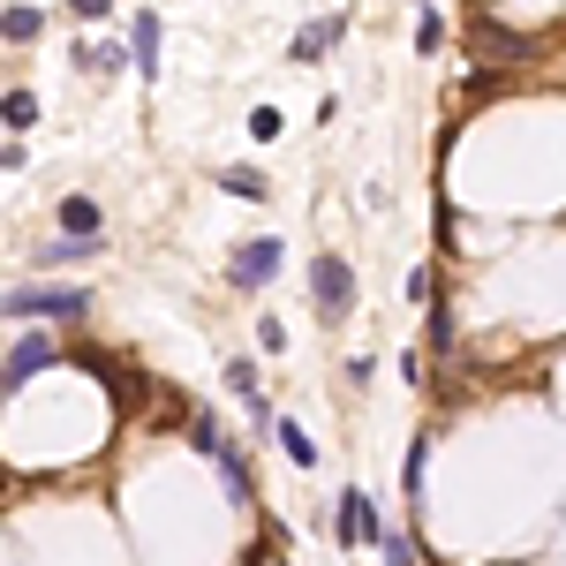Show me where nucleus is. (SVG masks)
I'll return each instance as SVG.
<instances>
[{
    "label": "nucleus",
    "mask_w": 566,
    "mask_h": 566,
    "mask_svg": "<svg viewBox=\"0 0 566 566\" xmlns=\"http://www.w3.org/2000/svg\"><path fill=\"white\" fill-rule=\"evenodd\" d=\"M272 438H280V446H287V461H295V469H317V446H310V438L295 431V423H287V416H272Z\"/></svg>",
    "instance_id": "nucleus-12"
},
{
    "label": "nucleus",
    "mask_w": 566,
    "mask_h": 566,
    "mask_svg": "<svg viewBox=\"0 0 566 566\" xmlns=\"http://www.w3.org/2000/svg\"><path fill=\"white\" fill-rule=\"evenodd\" d=\"M250 136L272 144V136H280V106H258V114H250Z\"/></svg>",
    "instance_id": "nucleus-20"
},
{
    "label": "nucleus",
    "mask_w": 566,
    "mask_h": 566,
    "mask_svg": "<svg viewBox=\"0 0 566 566\" xmlns=\"http://www.w3.org/2000/svg\"><path fill=\"white\" fill-rule=\"evenodd\" d=\"M219 189H227V197H242V205H264V197H272V181H264L258 167H227Z\"/></svg>",
    "instance_id": "nucleus-10"
},
{
    "label": "nucleus",
    "mask_w": 566,
    "mask_h": 566,
    "mask_svg": "<svg viewBox=\"0 0 566 566\" xmlns=\"http://www.w3.org/2000/svg\"><path fill=\"white\" fill-rule=\"evenodd\" d=\"M0 31H8V45H31V39H39V31H45V15H39V8H23V0H15Z\"/></svg>",
    "instance_id": "nucleus-13"
},
{
    "label": "nucleus",
    "mask_w": 566,
    "mask_h": 566,
    "mask_svg": "<svg viewBox=\"0 0 566 566\" xmlns=\"http://www.w3.org/2000/svg\"><path fill=\"white\" fill-rule=\"evenodd\" d=\"M416 45H423V53H438V45H446V23H438V8H423V15H416Z\"/></svg>",
    "instance_id": "nucleus-18"
},
{
    "label": "nucleus",
    "mask_w": 566,
    "mask_h": 566,
    "mask_svg": "<svg viewBox=\"0 0 566 566\" xmlns=\"http://www.w3.org/2000/svg\"><path fill=\"white\" fill-rule=\"evenodd\" d=\"M386 528H378V514H370V499L363 491H340V544H378Z\"/></svg>",
    "instance_id": "nucleus-7"
},
{
    "label": "nucleus",
    "mask_w": 566,
    "mask_h": 566,
    "mask_svg": "<svg viewBox=\"0 0 566 566\" xmlns=\"http://www.w3.org/2000/svg\"><path fill=\"white\" fill-rule=\"evenodd\" d=\"M280 264H287V250H280V242H272V234H264V242H242V250H234V258H227V280H234V287H242V295H258L264 280H272V272H280Z\"/></svg>",
    "instance_id": "nucleus-4"
},
{
    "label": "nucleus",
    "mask_w": 566,
    "mask_h": 566,
    "mask_svg": "<svg viewBox=\"0 0 566 566\" xmlns=\"http://www.w3.org/2000/svg\"><path fill=\"white\" fill-rule=\"evenodd\" d=\"M227 392H242V400H258V363H227Z\"/></svg>",
    "instance_id": "nucleus-19"
},
{
    "label": "nucleus",
    "mask_w": 566,
    "mask_h": 566,
    "mask_svg": "<svg viewBox=\"0 0 566 566\" xmlns=\"http://www.w3.org/2000/svg\"><path fill=\"white\" fill-rule=\"evenodd\" d=\"M423 469H431V438L408 446V469H400V491H408V499H423Z\"/></svg>",
    "instance_id": "nucleus-14"
},
{
    "label": "nucleus",
    "mask_w": 566,
    "mask_h": 566,
    "mask_svg": "<svg viewBox=\"0 0 566 566\" xmlns=\"http://www.w3.org/2000/svg\"><path fill=\"white\" fill-rule=\"evenodd\" d=\"M98 227H106V212L91 197H61V234H98Z\"/></svg>",
    "instance_id": "nucleus-11"
},
{
    "label": "nucleus",
    "mask_w": 566,
    "mask_h": 566,
    "mask_svg": "<svg viewBox=\"0 0 566 566\" xmlns=\"http://www.w3.org/2000/svg\"><path fill=\"white\" fill-rule=\"evenodd\" d=\"M84 69H98V76H114V69H136V53H122V45H91Z\"/></svg>",
    "instance_id": "nucleus-15"
},
{
    "label": "nucleus",
    "mask_w": 566,
    "mask_h": 566,
    "mask_svg": "<svg viewBox=\"0 0 566 566\" xmlns=\"http://www.w3.org/2000/svg\"><path fill=\"white\" fill-rule=\"evenodd\" d=\"M0 114H8V129H31V122H39V98H31V91H8Z\"/></svg>",
    "instance_id": "nucleus-16"
},
{
    "label": "nucleus",
    "mask_w": 566,
    "mask_h": 566,
    "mask_svg": "<svg viewBox=\"0 0 566 566\" xmlns=\"http://www.w3.org/2000/svg\"><path fill=\"white\" fill-rule=\"evenodd\" d=\"M159 39H167V31H159V15L144 8V15L129 23V53H136V69H144L151 84H159Z\"/></svg>",
    "instance_id": "nucleus-8"
},
{
    "label": "nucleus",
    "mask_w": 566,
    "mask_h": 566,
    "mask_svg": "<svg viewBox=\"0 0 566 566\" xmlns=\"http://www.w3.org/2000/svg\"><path fill=\"white\" fill-rule=\"evenodd\" d=\"M378 552H386V566H416V536L386 528V536H378Z\"/></svg>",
    "instance_id": "nucleus-17"
},
{
    "label": "nucleus",
    "mask_w": 566,
    "mask_h": 566,
    "mask_svg": "<svg viewBox=\"0 0 566 566\" xmlns=\"http://www.w3.org/2000/svg\"><path fill=\"white\" fill-rule=\"evenodd\" d=\"M84 258H98V234H61V242H45L31 264H45V272H53V264H84Z\"/></svg>",
    "instance_id": "nucleus-9"
},
{
    "label": "nucleus",
    "mask_w": 566,
    "mask_h": 566,
    "mask_svg": "<svg viewBox=\"0 0 566 566\" xmlns=\"http://www.w3.org/2000/svg\"><path fill=\"white\" fill-rule=\"evenodd\" d=\"M189 446H197V453H205V461L219 469V483H227V499H234V506H250V491H258V476H250L242 446H234V438L219 431L212 416H197V423H189Z\"/></svg>",
    "instance_id": "nucleus-1"
},
{
    "label": "nucleus",
    "mask_w": 566,
    "mask_h": 566,
    "mask_svg": "<svg viewBox=\"0 0 566 566\" xmlns=\"http://www.w3.org/2000/svg\"><path fill=\"white\" fill-rule=\"evenodd\" d=\"M45 363H53V340H45V333H23V340L8 348V370H0V392H23V378H31V370H45Z\"/></svg>",
    "instance_id": "nucleus-5"
},
{
    "label": "nucleus",
    "mask_w": 566,
    "mask_h": 566,
    "mask_svg": "<svg viewBox=\"0 0 566 566\" xmlns=\"http://www.w3.org/2000/svg\"><path fill=\"white\" fill-rule=\"evenodd\" d=\"M340 31H348V15H317V23H303V31H295V45H287V61H295V69L325 61V45L340 39Z\"/></svg>",
    "instance_id": "nucleus-6"
},
{
    "label": "nucleus",
    "mask_w": 566,
    "mask_h": 566,
    "mask_svg": "<svg viewBox=\"0 0 566 566\" xmlns=\"http://www.w3.org/2000/svg\"><path fill=\"white\" fill-rule=\"evenodd\" d=\"M310 295H317V317H325V325H348V317H355V272H348V258L325 250V258L310 264Z\"/></svg>",
    "instance_id": "nucleus-2"
},
{
    "label": "nucleus",
    "mask_w": 566,
    "mask_h": 566,
    "mask_svg": "<svg viewBox=\"0 0 566 566\" xmlns=\"http://www.w3.org/2000/svg\"><path fill=\"white\" fill-rule=\"evenodd\" d=\"M8 317H84L91 310V287H39V280H31V287H8Z\"/></svg>",
    "instance_id": "nucleus-3"
},
{
    "label": "nucleus",
    "mask_w": 566,
    "mask_h": 566,
    "mask_svg": "<svg viewBox=\"0 0 566 566\" xmlns=\"http://www.w3.org/2000/svg\"><path fill=\"white\" fill-rule=\"evenodd\" d=\"M69 8H76L84 23H98V15H114V0H69Z\"/></svg>",
    "instance_id": "nucleus-21"
}]
</instances>
